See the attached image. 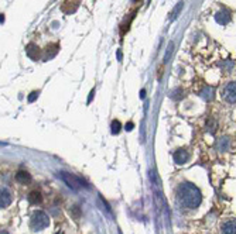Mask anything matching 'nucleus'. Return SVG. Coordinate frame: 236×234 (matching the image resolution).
<instances>
[{
	"label": "nucleus",
	"mask_w": 236,
	"mask_h": 234,
	"mask_svg": "<svg viewBox=\"0 0 236 234\" xmlns=\"http://www.w3.org/2000/svg\"><path fill=\"white\" fill-rule=\"evenodd\" d=\"M177 198L180 200V203L184 207H188V209H195L202 202L201 190L198 189L194 183H190V182H182L178 186Z\"/></svg>",
	"instance_id": "obj_1"
},
{
	"label": "nucleus",
	"mask_w": 236,
	"mask_h": 234,
	"mask_svg": "<svg viewBox=\"0 0 236 234\" xmlns=\"http://www.w3.org/2000/svg\"><path fill=\"white\" fill-rule=\"evenodd\" d=\"M48 224H50V219H48V216L44 213V212H35L33 214V217H31V229L35 230V231H40V230H44L48 227Z\"/></svg>",
	"instance_id": "obj_2"
},
{
	"label": "nucleus",
	"mask_w": 236,
	"mask_h": 234,
	"mask_svg": "<svg viewBox=\"0 0 236 234\" xmlns=\"http://www.w3.org/2000/svg\"><path fill=\"white\" fill-rule=\"evenodd\" d=\"M60 176L62 178V181L69 186L71 189L79 190L81 188H88V185H86L84 181H81L79 178L74 174H69V172H60Z\"/></svg>",
	"instance_id": "obj_3"
},
{
	"label": "nucleus",
	"mask_w": 236,
	"mask_h": 234,
	"mask_svg": "<svg viewBox=\"0 0 236 234\" xmlns=\"http://www.w3.org/2000/svg\"><path fill=\"white\" fill-rule=\"evenodd\" d=\"M223 99L228 103H236V82H229L226 83V86L223 88Z\"/></svg>",
	"instance_id": "obj_4"
},
{
	"label": "nucleus",
	"mask_w": 236,
	"mask_h": 234,
	"mask_svg": "<svg viewBox=\"0 0 236 234\" xmlns=\"http://www.w3.org/2000/svg\"><path fill=\"white\" fill-rule=\"evenodd\" d=\"M174 161H176L177 164H185L187 161L190 160V154H188V151L185 149H178L174 152Z\"/></svg>",
	"instance_id": "obj_5"
},
{
	"label": "nucleus",
	"mask_w": 236,
	"mask_h": 234,
	"mask_svg": "<svg viewBox=\"0 0 236 234\" xmlns=\"http://www.w3.org/2000/svg\"><path fill=\"white\" fill-rule=\"evenodd\" d=\"M10 203H11V193L7 189H1V193H0V207L6 209L7 206H10Z\"/></svg>",
	"instance_id": "obj_6"
},
{
	"label": "nucleus",
	"mask_w": 236,
	"mask_h": 234,
	"mask_svg": "<svg viewBox=\"0 0 236 234\" xmlns=\"http://www.w3.org/2000/svg\"><path fill=\"white\" fill-rule=\"evenodd\" d=\"M221 230L223 234H236V220H226Z\"/></svg>",
	"instance_id": "obj_7"
},
{
	"label": "nucleus",
	"mask_w": 236,
	"mask_h": 234,
	"mask_svg": "<svg viewBox=\"0 0 236 234\" xmlns=\"http://www.w3.org/2000/svg\"><path fill=\"white\" fill-rule=\"evenodd\" d=\"M25 52H27V55H28L33 61H37L38 58H40V48H38L35 44L27 45V47H25Z\"/></svg>",
	"instance_id": "obj_8"
},
{
	"label": "nucleus",
	"mask_w": 236,
	"mask_h": 234,
	"mask_svg": "<svg viewBox=\"0 0 236 234\" xmlns=\"http://www.w3.org/2000/svg\"><path fill=\"white\" fill-rule=\"evenodd\" d=\"M215 20L219 23V24L222 25H226L229 21H231V14H229V11H226V10H221V11H218L215 16Z\"/></svg>",
	"instance_id": "obj_9"
},
{
	"label": "nucleus",
	"mask_w": 236,
	"mask_h": 234,
	"mask_svg": "<svg viewBox=\"0 0 236 234\" xmlns=\"http://www.w3.org/2000/svg\"><path fill=\"white\" fill-rule=\"evenodd\" d=\"M58 50H60V45L58 44H50L47 48H45L44 59L48 61V59H51V58H54V56L57 55V52H58Z\"/></svg>",
	"instance_id": "obj_10"
},
{
	"label": "nucleus",
	"mask_w": 236,
	"mask_h": 234,
	"mask_svg": "<svg viewBox=\"0 0 236 234\" xmlns=\"http://www.w3.org/2000/svg\"><path fill=\"white\" fill-rule=\"evenodd\" d=\"M16 181L20 182V183H30L31 182V175L25 171H19L16 174Z\"/></svg>",
	"instance_id": "obj_11"
},
{
	"label": "nucleus",
	"mask_w": 236,
	"mask_h": 234,
	"mask_svg": "<svg viewBox=\"0 0 236 234\" xmlns=\"http://www.w3.org/2000/svg\"><path fill=\"white\" fill-rule=\"evenodd\" d=\"M201 96H202V99H205L206 102H209V100H212L215 97V89L211 88V86H205V88L201 90Z\"/></svg>",
	"instance_id": "obj_12"
},
{
	"label": "nucleus",
	"mask_w": 236,
	"mask_h": 234,
	"mask_svg": "<svg viewBox=\"0 0 236 234\" xmlns=\"http://www.w3.org/2000/svg\"><path fill=\"white\" fill-rule=\"evenodd\" d=\"M229 145H231V143H229V138L228 137H222L221 140H218V143H216V147H218V149L219 151H228L229 149Z\"/></svg>",
	"instance_id": "obj_13"
},
{
	"label": "nucleus",
	"mask_w": 236,
	"mask_h": 234,
	"mask_svg": "<svg viewBox=\"0 0 236 234\" xmlns=\"http://www.w3.org/2000/svg\"><path fill=\"white\" fill-rule=\"evenodd\" d=\"M28 200H30L33 204H37V203H41L43 202V196H41L40 192H37V190H33L30 192L28 195Z\"/></svg>",
	"instance_id": "obj_14"
},
{
	"label": "nucleus",
	"mask_w": 236,
	"mask_h": 234,
	"mask_svg": "<svg viewBox=\"0 0 236 234\" xmlns=\"http://www.w3.org/2000/svg\"><path fill=\"white\" fill-rule=\"evenodd\" d=\"M182 7H184V3H182V1L177 3L176 7H174V9H173V11L170 13V20H176L177 17H178V14L181 13V10H182Z\"/></svg>",
	"instance_id": "obj_15"
},
{
	"label": "nucleus",
	"mask_w": 236,
	"mask_h": 234,
	"mask_svg": "<svg viewBox=\"0 0 236 234\" xmlns=\"http://www.w3.org/2000/svg\"><path fill=\"white\" fill-rule=\"evenodd\" d=\"M122 129V124L119 120H113L112 121V134H119V131Z\"/></svg>",
	"instance_id": "obj_16"
},
{
	"label": "nucleus",
	"mask_w": 236,
	"mask_h": 234,
	"mask_svg": "<svg viewBox=\"0 0 236 234\" xmlns=\"http://www.w3.org/2000/svg\"><path fill=\"white\" fill-rule=\"evenodd\" d=\"M173 50H174V44L170 42V44L167 45V52L164 55V62H168V59L171 58V54H173Z\"/></svg>",
	"instance_id": "obj_17"
},
{
	"label": "nucleus",
	"mask_w": 236,
	"mask_h": 234,
	"mask_svg": "<svg viewBox=\"0 0 236 234\" xmlns=\"http://www.w3.org/2000/svg\"><path fill=\"white\" fill-rule=\"evenodd\" d=\"M38 95H40V92H33V93H30V96H28V102L33 103V102L38 97Z\"/></svg>",
	"instance_id": "obj_18"
},
{
	"label": "nucleus",
	"mask_w": 236,
	"mask_h": 234,
	"mask_svg": "<svg viewBox=\"0 0 236 234\" xmlns=\"http://www.w3.org/2000/svg\"><path fill=\"white\" fill-rule=\"evenodd\" d=\"M214 127H215V121H214V120H209L208 124H206V129L209 130V133H214Z\"/></svg>",
	"instance_id": "obj_19"
},
{
	"label": "nucleus",
	"mask_w": 236,
	"mask_h": 234,
	"mask_svg": "<svg viewBox=\"0 0 236 234\" xmlns=\"http://www.w3.org/2000/svg\"><path fill=\"white\" fill-rule=\"evenodd\" d=\"M133 127H134V124H133L131 121H129V123L126 124V131H131V130H133Z\"/></svg>",
	"instance_id": "obj_20"
},
{
	"label": "nucleus",
	"mask_w": 236,
	"mask_h": 234,
	"mask_svg": "<svg viewBox=\"0 0 236 234\" xmlns=\"http://www.w3.org/2000/svg\"><path fill=\"white\" fill-rule=\"evenodd\" d=\"M95 96V89H92L90 90V93H89V97H88V103H90V100H92V97Z\"/></svg>",
	"instance_id": "obj_21"
},
{
	"label": "nucleus",
	"mask_w": 236,
	"mask_h": 234,
	"mask_svg": "<svg viewBox=\"0 0 236 234\" xmlns=\"http://www.w3.org/2000/svg\"><path fill=\"white\" fill-rule=\"evenodd\" d=\"M140 96H141V99H144V97H146V90H144V89H141Z\"/></svg>",
	"instance_id": "obj_22"
},
{
	"label": "nucleus",
	"mask_w": 236,
	"mask_h": 234,
	"mask_svg": "<svg viewBox=\"0 0 236 234\" xmlns=\"http://www.w3.org/2000/svg\"><path fill=\"white\" fill-rule=\"evenodd\" d=\"M117 59H119V61H122V51H120V50L117 51Z\"/></svg>",
	"instance_id": "obj_23"
},
{
	"label": "nucleus",
	"mask_w": 236,
	"mask_h": 234,
	"mask_svg": "<svg viewBox=\"0 0 236 234\" xmlns=\"http://www.w3.org/2000/svg\"><path fill=\"white\" fill-rule=\"evenodd\" d=\"M0 21H1V24L4 23V14H1V17H0Z\"/></svg>",
	"instance_id": "obj_24"
},
{
	"label": "nucleus",
	"mask_w": 236,
	"mask_h": 234,
	"mask_svg": "<svg viewBox=\"0 0 236 234\" xmlns=\"http://www.w3.org/2000/svg\"><path fill=\"white\" fill-rule=\"evenodd\" d=\"M1 234H7V233H6V231H3V230H1Z\"/></svg>",
	"instance_id": "obj_25"
}]
</instances>
